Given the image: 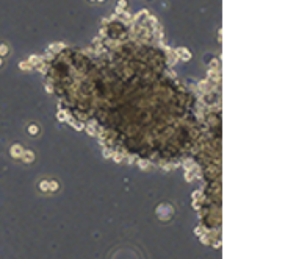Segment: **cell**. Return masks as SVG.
<instances>
[{"label": "cell", "instance_id": "6da1fadb", "mask_svg": "<svg viewBox=\"0 0 299 259\" xmlns=\"http://www.w3.org/2000/svg\"><path fill=\"white\" fill-rule=\"evenodd\" d=\"M10 152H11V156H13V158H22V154H24L25 150L22 148L19 144H16V145H13V147H11Z\"/></svg>", "mask_w": 299, "mask_h": 259}, {"label": "cell", "instance_id": "7a4b0ae2", "mask_svg": "<svg viewBox=\"0 0 299 259\" xmlns=\"http://www.w3.org/2000/svg\"><path fill=\"white\" fill-rule=\"evenodd\" d=\"M175 53H182V55H177V56H179V60H182V61H188L189 58H191V53H189L187 48H182V47L175 50Z\"/></svg>", "mask_w": 299, "mask_h": 259}, {"label": "cell", "instance_id": "3957f363", "mask_svg": "<svg viewBox=\"0 0 299 259\" xmlns=\"http://www.w3.org/2000/svg\"><path fill=\"white\" fill-rule=\"evenodd\" d=\"M41 61H42V58H41V56H36V55H31V56L28 58V62H30L33 67H38V66L41 64Z\"/></svg>", "mask_w": 299, "mask_h": 259}, {"label": "cell", "instance_id": "277c9868", "mask_svg": "<svg viewBox=\"0 0 299 259\" xmlns=\"http://www.w3.org/2000/svg\"><path fill=\"white\" fill-rule=\"evenodd\" d=\"M22 158H24V161H25V162H31V161L35 159L33 152H30V150H28V152H24V154H22Z\"/></svg>", "mask_w": 299, "mask_h": 259}, {"label": "cell", "instance_id": "5b68a950", "mask_svg": "<svg viewBox=\"0 0 299 259\" xmlns=\"http://www.w3.org/2000/svg\"><path fill=\"white\" fill-rule=\"evenodd\" d=\"M19 67H20L22 70H31V69H33V66H31L28 61H22L20 64H19Z\"/></svg>", "mask_w": 299, "mask_h": 259}, {"label": "cell", "instance_id": "8992f818", "mask_svg": "<svg viewBox=\"0 0 299 259\" xmlns=\"http://www.w3.org/2000/svg\"><path fill=\"white\" fill-rule=\"evenodd\" d=\"M8 55V45L6 44H0V58Z\"/></svg>", "mask_w": 299, "mask_h": 259}, {"label": "cell", "instance_id": "52a82bcc", "mask_svg": "<svg viewBox=\"0 0 299 259\" xmlns=\"http://www.w3.org/2000/svg\"><path fill=\"white\" fill-rule=\"evenodd\" d=\"M28 133L33 134V136H36V134L39 133V128H38L36 125H30V126H28Z\"/></svg>", "mask_w": 299, "mask_h": 259}, {"label": "cell", "instance_id": "ba28073f", "mask_svg": "<svg viewBox=\"0 0 299 259\" xmlns=\"http://www.w3.org/2000/svg\"><path fill=\"white\" fill-rule=\"evenodd\" d=\"M63 47H64V44H52V45H50V47H49V48H50V50H53V52H58V50H61Z\"/></svg>", "mask_w": 299, "mask_h": 259}, {"label": "cell", "instance_id": "9c48e42d", "mask_svg": "<svg viewBox=\"0 0 299 259\" xmlns=\"http://www.w3.org/2000/svg\"><path fill=\"white\" fill-rule=\"evenodd\" d=\"M0 66H2V58H0Z\"/></svg>", "mask_w": 299, "mask_h": 259}, {"label": "cell", "instance_id": "30bf717a", "mask_svg": "<svg viewBox=\"0 0 299 259\" xmlns=\"http://www.w3.org/2000/svg\"><path fill=\"white\" fill-rule=\"evenodd\" d=\"M99 2H103V0H99Z\"/></svg>", "mask_w": 299, "mask_h": 259}, {"label": "cell", "instance_id": "8fae6325", "mask_svg": "<svg viewBox=\"0 0 299 259\" xmlns=\"http://www.w3.org/2000/svg\"><path fill=\"white\" fill-rule=\"evenodd\" d=\"M91 2H94V0H91Z\"/></svg>", "mask_w": 299, "mask_h": 259}]
</instances>
